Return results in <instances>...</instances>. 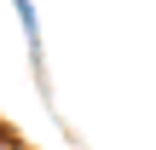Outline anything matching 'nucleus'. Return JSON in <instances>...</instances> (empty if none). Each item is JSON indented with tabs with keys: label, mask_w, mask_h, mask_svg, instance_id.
I'll use <instances>...</instances> for the list:
<instances>
[{
	"label": "nucleus",
	"mask_w": 156,
	"mask_h": 150,
	"mask_svg": "<svg viewBox=\"0 0 156 150\" xmlns=\"http://www.w3.org/2000/svg\"><path fill=\"white\" fill-rule=\"evenodd\" d=\"M12 12H17V23H23V46H29V64H35V75L46 81V40H41V12H35V0H12Z\"/></svg>",
	"instance_id": "f257e3e1"
}]
</instances>
